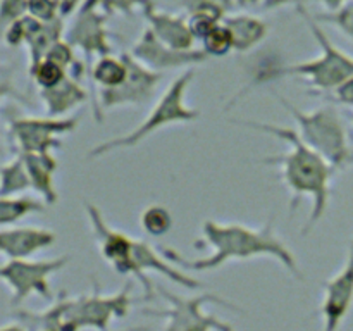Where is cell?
<instances>
[{
	"label": "cell",
	"mask_w": 353,
	"mask_h": 331,
	"mask_svg": "<svg viewBox=\"0 0 353 331\" xmlns=\"http://www.w3.org/2000/svg\"><path fill=\"white\" fill-rule=\"evenodd\" d=\"M40 99L45 107V116L48 117H68L71 110L85 102H92V92L81 85V81L72 78L71 74L59 83L57 86L48 90H40Z\"/></svg>",
	"instance_id": "cell-18"
},
{
	"label": "cell",
	"mask_w": 353,
	"mask_h": 331,
	"mask_svg": "<svg viewBox=\"0 0 353 331\" xmlns=\"http://www.w3.org/2000/svg\"><path fill=\"white\" fill-rule=\"evenodd\" d=\"M293 0H264L262 3V9L264 10H271V9H279V7H285L288 3H292Z\"/></svg>",
	"instance_id": "cell-36"
},
{
	"label": "cell",
	"mask_w": 353,
	"mask_h": 331,
	"mask_svg": "<svg viewBox=\"0 0 353 331\" xmlns=\"http://www.w3.org/2000/svg\"><path fill=\"white\" fill-rule=\"evenodd\" d=\"M86 216H88L90 228L99 243L102 257L123 276H133L138 278L137 265L133 261L134 238L119 230H114L103 219V214L95 203L85 202Z\"/></svg>",
	"instance_id": "cell-12"
},
{
	"label": "cell",
	"mask_w": 353,
	"mask_h": 331,
	"mask_svg": "<svg viewBox=\"0 0 353 331\" xmlns=\"http://www.w3.org/2000/svg\"><path fill=\"white\" fill-rule=\"evenodd\" d=\"M186 19H188L190 30H192L193 37L200 41H202L214 28H217L221 24V21L214 19V17L210 16H186Z\"/></svg>",
	"instance_id": "cell-33"
},
{
	"label": "cell",
	"mask_w": 353,
	"mask_h": 331,
	"mask_svg": "<svg viewBox=\"0 0 353 331\" xmlns=\"http://www.w3.org/2000/svg\"><path fill=\"white\" fill-rule=\"evenodd\" d=\"M202 48L210 57H224L233 50V37L231 31L223 23L214 28L202 40Z\"/></svg>",
	"instance_id": "cell-28"
},
{
	"label": "cell",
	"mask_w": 353,
	"mask_h": 331,
	"mask_svg": "<svg viewBox=\"0 0 353 331\" xmlns=\"http://www.w3.org/2000/svg\"><path fill=\"white\" fill-rule=\"evenodd\" d=\"M279 102L295 119L303 143L319 152L336 169L348 166L352 148L348 147L347 130L336 107L323 106L312 112H303L283 97H279Z\"/></svg>",
	"instance_id": "cell-6"
},
{
	"label": "cell",
	"mask_w": 353,
	"mask_h": 331,
	"mask_svg": "<svg viewBox=\"0 0 353 331\" xmlns=\"http://www.w3.org/2000/svg\"><path fill=\"white\" fill-rule=\"evenodd\" d=\"M131 55L148 69L157 72L174 71L181 68H193L196 64L209 61L210 55L203 48L192 50H174L162 43L150 28H145L140 40L131 48Z\"/></svg>",
	"instance_id": "cell-13"
},
{
	"label": "cell",
	"mask_w": 353,
	"mask_h": 331,
	"mask_svg": "<svg viewBox=\"0 0 353 331\" xmlns=\"http://www.w3.org/2000/svg\"><path fill=\"white\" fill-rule=\"evenodd\" d=\"M193 78H195L193 68L185 69L178 78L172 79L169 88L165 90L161 95V99L155 102V106L152 107L148 116L145 117L134 130H131L128 134H123V137H116L112 138V140L102 141V143H99L97 147H93L86 157L99 159L102 157V155L110 154V152L137 147V145L141 143L145 138H148L152 133L162 130V128L171 126V124L176 123H192V121L199 119L200 110L192 109V107L186 106L185 102L186 90H188Z\"/></svg>",
	"instance_id": "cell-5"
},
{
	"label": "cell",
	"mask_w": 353,
	"mask_h": 331,
	"mask_svg": "<svg viewBox=\"0 0 353 331\" xmlns=\"http://www.w3.org/2000/svg\"><path fill=\"white\" fill-rule=\"evenodd\" d=\"M317 23H330L333 26H336L338 30L343 34H347L348 38L353 40V0L345 3L343 7H340L338 10L333 12H323V14H314Z\"/></svg>",
	"instance_id": "cell-29"
},
{
	"label": "cell",
	"mask_w": 353,
	"mask_h": 331,
	"mask_svg": "<svg viewBox=\"0 0 353 331\" xmlns=\"http://www.w3.org/2000/svg\"><path fill=\"white\" fill-rule=\"evenodd\" d=\"M102 0H85L81 6V9H99Z\"/></svg>",
	"instance_id": "cell-38"
},
{
	"label": "cell",
	"mask_w": 353,
	"mask_h": 331,
	"mask_svg": "<svg viewBox=\"0 0 353 331\" xmlns=\"http://www.w3.org/2000/svg\"><path fill=\"white\" fill-rule=\"evenodd\" d=\"M28 14L43 23L61 17V0H28Z\"/></svg>",
	"instance_id": "cell-30"
},
{
	"label": "cell",
	"mask_w": 353,
	"mask_h": 331,
	"mask_svg": "<svg viewBox=\"0 0 353 331\" xmlns=\"http://www.w3.org/2000/svg\"><path fill=\"white\" fill-rule=\"evenodd\" d=\"M133 261L137 265L138 271V281L143 286V300L150 302L152 299H155L154 285H152L150 278L147 276V271H155L159 274L165 276L168 279H171L176 285L183 286L186 290H200L203 288V283L200 279L188 276L186 272L179 271L178 268H174L172 264H169L171 261H165V257L162 254H159L155 250V247H152L150 243H147L145 240H137L134 238V247H133Z\"/></svg>",
	"instance_id": "cell-15"
},
{
	"label": "cell",
	"mask_w": 353,
	"mask_h": 331,
	"mask_svg": "<svg viewBox=\"0 0 353 331\" xmlns=\"http://www.w3.org/2000/svg\"><path fill=\"white\" fill-rule=\"evenodd\" d=\"M45 209H47V202L43 199H37L26 193L0 197V226H14L23 217L45 212Z\"/></svg>",
	"instance_id": "cell-21"
},
{
	"label": "cell",
	"mask_w": 353,
	"mask_h": 331,
	"mask_svg": "<svg viewBox=\"0 0 353 331\" xmlns=\"http://www.w3.org/2000/svg\"><path fill=\"white\" fill-rule=\"evenodd\" d=\"M121 57L126 61L128 78L116 88H100L99 106L102 110L116 109L121 106H143L148 103L157 93L164 72H157L148 69L140 61L131 55V52H124Z\"/></svg>",
	"instance_id": "cell-10"
},
{
	"label": "cell",
	"mask_w": 353,
	"mask_h": 331,
	"mask_svg": "<svg viewBox=\"0 0 353 331\" xmlns=\"http://www.w3.org/2000/svg\"><path fill=\"white\" fill-rule=\"evenodd\" d=\"M202 234L205 243L212 247V254L207 257L192 261L172 247H161V254L179 268L193 272L214 271L223 268L230 261H247V259L268 255L276 259L293 278L305 281L296 257L278 237L272 219H269L261 228H248L240 223L224 224L207 219L202 223Z\"/></svg>",
	"instance_id": "cell-1"
},
{
	"label": "cell",
	"mask_w": 353,
	"mask_h": 331,
	"mask_svg": "<svg viewBox=\"0 0 353 331\" xmlns=\"http://www.w3.org/2000/svg\"><path fill=\"white\" fill-rule=\"evenodd\" d=\"M37 331H61V330H57V328H52V326H43Z\"/></svg>",
	"instance_id": "cell-42"
},
{
	"label": "cell",
	"mask_w": 353,
	"mask_h": 331,
	"mask_svg": "<svg viewBox=\"0 0 353 331\" xmlns=\"http://www.w3.org/2000/svg\"><path fill=\"white\" fill-rule=\"evenodd\" d=\"M117 331H150V330H148L147 326H131V328H126V330H117Z\"/></svg>",
	"instance_id": "cell-41"
},
{
	"label": "cell",
	"mask_w": 353,
	"mask_h": 331,
	"mask_svg": "<svg viewBox=\"0 0 353 331\" xmlns=\"http://www.w3.org/2000/svg\"><path fill=\"white\" fill-rule=\"evenodd\" d=\"M330 93L333 102L341 103V106L347 107H353V76L345 83H341L340 86H336V88Z\"/></svg>",
	"instance_id": "cell-34"
},
{
	"label": "cell",
	"mask_w": 353,
	"mask_h": 331,
	"mask_svg": "<svg viewBox=\"0 0 353 331\" xmlns=\"http://www.w3.org/2000/svg\"><path fill=\"white\" fill-rule=\"evenodd\" d=\"M233 123L252 128L261 133H268L288 143L290 148L285 154L264 157L262 162L268 166H278L281 169L283 183L292 193V200H290L292 212H295L303 197H310L312 209H310L309 221L302 228V234H309L326 214L331 197V179L338 169L330 164L319 152L312 150L309 145L303 143L299 131L293 128L245 119H233Z\"/></svg>",
	"instance_id": "cell-2"
},
{
	"label": "cell",
	"mask_w": 353,
	"mask_h": 331,
	"mask_svg": "<svg viewBox=\"0 0 353 331\" xmlns=\"http://www.w3.org/2000/svg\"><path fill=\"white\" fill-rule=\"evenodd\" d=\"M92 283L93 290L90 293L68 297V293L62 290L48 309L41 310V312L16 310L14 316L34 331L43 326L57 328L61 331H107L114 319L126 317L130 314L131 305L137 302L131 297L133 283L126 281L123 288L112 295H103L95 279H92Z\"/></svg>",
	"instance_id": "cell-3"
},
{
	"label": "cell",
	"mask_w": 353,
	"mask_h": 331,
	"mask_svg": "<svg viewBox=\"0 0 353 331\" xmlns=\"http://www.w3.org/2000/svg\"><path fill=\"white\" fill-rule=\"evenodd\" d=\"M296 10L302 16V19L305 21L314 40L319 43L321 55L316 59H310V61L299 62V64L265 69L264 74L259 76L254 85H259L262 81L269 83L272 79L285 78V76H303L314 86L312 92H309L310 95L333 92L336 86H340L341 83H345L353 76V57L331 43V40L324 33L323 28L319 26L316 17L305 9L303 3H296Z\"/></svg>",
	"instance_id": "cell-4"
},
{
	"label": "cell",
	"mask_w": 353,
	"mask_h": 331,
	"mask_svg": "<svg viewBox=\"0 0 353 331\" xmlns=\"http://www.w3.org/2000/svg\"><path fill=\"white\" fill-rule=\"evenodd\" d=\"M236 2L240 3V6H255V3L259 2L264 3V0H236Z\"/></svg>",
	"instance_id": "cell-40"
},
{
	"label": "cell",
	"mask_w": 353,
	"mask_h": 331,
	"mask_svg": "<svg viewBox=\"0 0 353 331\" xmlns=\"http://www.w3.org/2000/svg\"><path fill=\"white\" fill-rule=\"evenodd\" d=\"M157 293L165 300V303H169L168 309H141V312L165 319V328L162 331H234L230 323L203 310V307L209 303H216L234 312H243V309L236 303L212 292L183 297L159 286Z\"/></svg>",
	"instance_id": "cell-7"
},
{
	"label": "cell",
	"mask_w": 353,
	"mask_h": 331,
	"mask_svg": "<svg viewBox=\"0 0 353 331\" xmlns=\"http://www.w3.org/2000/svg\"><path fill=\"white\" fill-rule=\"evenodd\" d=\"M79 116L68 117H12L7 124L10 140L17 154L24 152H54L62 148L59 137L72 133L78 128Z\"/></svg>",
	"instance_id": "cell-9"
},
{
	"label": "cell",
	"mask_w": 353,
	"mask_h": 331,
	"mask_svg": "<svg viewBox=\"0 0 353 331\" xmlns=\"http://www.w3.org/2000/svg\"><path fill=\"white\" fill-rule=\"evenodd\" d=\"M31 188L30 174L26 171L23 157L19 154L0 169V197H10L24 193Z\"/></svg>",
	"instance_id": "cell-23"
},
{
	"label": "cell",
	"mask_w": 353,
	"mask_h": 331,
	"mask_svg": "<svg viewBox=\"0 0 353 331\" xmlns=\"http://www.w3.org/2000/svg\"><path fill=\"white\" fill-rule=\"evenodd\" d=\"M353 164V150H352V154H350V162H348V166H352Z\"/></svg>",
	"instance_id": "cell-43"
},
{
	"label": "cell",
	"mask_w": 353,
	"mask_h": 331,
	"mask_svg": "<svg viewBox=\"0 0 353 331\" xmlns=\"http://www.w3.org/2000/svg\"><path fill=\"white\" fill-rule=\"evenodd\" d=\"M228 2H231V3H234V0H228Z\"/></svg>",
	"instance_id": "cell-44"
},
{
	"label": "cell",
	"mask_w": 353,
	"mask_h": 331,
	"mask_svg": "<svg viewBox=\"0 0 353 331\" xmlns=\"http://www.w3.org/2000/svg\"><path fill=\"white\" fill-rule=\"evenodd\" d=\"M64 19L65 17H57V19L50 21V23H43L41 30L28 41V55H30V64H28V71L31 68L38 64L40 61H43L45 55L48 54L52 47H54L57 41L62 40V34H64Z\"/></svg>",
	"instance_id": "cell-22"
},
{
	"label": "cell",
	"mask_w": 353,
	"mask_h": 331,
	"mask_svg": "<svg viewBox=\"0 0 353 331\" xmlns=\"http://www.w3.org/2000/svg\"><path fill=\"white\" fill-rule=\"evenodd\" d=\"M0 331H28V330L24 326H21V324L10 323V324H6V326H2V330Z\"/></svg>",
	"instance_id": "cell-39"
},
{
	"label": "cell",
	"mask_w": 353,
	"mask_h": 331,
	"mask_svg": "<svg viewBox=\"0 0 353 331\" xmlns=\"http://www.w3.org/2000/svg\"><path fill=\"white\" fill-rule=\"evenodd\" d=\"M109 17L100 9H79L65 34V40L74 48H79L85 55L88 79L97 59L112 55V45H110L112 34L105 28Z\"/></svg>",
	"instance_id": "cell-11"
},
{
	"label": "cell",
	"mask_w": 353,
	"mask_h": 331,
	"mask_svg": "<svg viewBox=\"0 0 353 331\" xmlns=\"http://www.w3.org/2000/svg\"><path fill=\"white\" fill-rule=\"evenodd\" d=\"M324 7L327 9V12H333V10H338L340 7H343L348 0H319Z\"/></svg>",
	"instance_id": "cell-37"
},
{
	"label": "cell",
	"mask_w": 353,
	"mask_h": 331,
	"mask_svg": "<svg viewBox=\"0 0 353 331\" xmlns=\"http://www.w3.org/2000/svg\"><path fill=\"white\" fill-rule=\"evenodd\" d=\"M353 305V238L348 245L343 268L324 283V299L321 305L323 331H338Z\"/></svg>",
	"instance_id": "cell-14"
},
{
	"label": "cell",
	"mask_w": 353,
	"mask_h": 331,
	"mask_svg": "<svg viewBox=\"0 0 353 331\" xmlns=\"http://www.w3.org/2000/svg\"><path fill=\"white\" fill-rule=\"evenodd\" d=\"M141 228L145 230V233L150 234V237H164L165 233H169V230L172 228V216L164 205H148L147 209L141 212Z\"/></svg>",
	"instance_id": "cell-26"
},
{
	"label": "cell",
	"mask_w": 353,
	"mask_h": 331,
	"mask_svg": "<svg viewBox=\"0 0 353 331\" xmlns=\"http://www.w3.org/2000/svg\"><path fill=\"white\" fill-rule=\"evenodd\" d=\"M147 0H102L99 9L103 10L107 16L123 14V16H133L134 7H141Z\"/></svg>",
	"instance_id": "cell-32"
},
{
	"label": "cell",
	"mask_w": 353,
	"mask_h": 331,
	"mask_svg": "<svg viewBox=\"0 0 353 331\" xmlns=\"http://www.w3.org/2000/svg\"><path fill=\"white\" fill-rule=\"evenodd\" d=\"M224 26L231 31L233 37V50L248 52L261 45L269 33V26L262 19L254 16H226L223 21Z\"/></svg>",
	"instance_id": "cell-20"
},
{
	"label": "cell",
	"mask_w": 353,
	"mask_h": 331,
	"mask_svg": "<svg viewBox=\"0 0 353 331\" xmlns=\"http://www.w3.org/2000/svg\"><path fill=\"white\" fill-rule=\"evenodd\" d=\"M26 14L28 0H2L0 2V21H2L3 30Z\"/></svg>",
	"instance_id": "cell-31"
},
{
	"label": "cell",
	"mask_w": 353,
	"mask_h": 331,
	"mask_svg": "<svg viewBox=\"0 0 353 331\" xmlns=\"http://www.w3.org/2000/svg\"><path fill=\"white\" fill-rule=\"evenodd\" d=\"M23 157L26 171L30 174L31 190L38 193L47 202V205H54L59 200V192L55 188L54 176L59 169V161L52 152H24L19 154Z\"/></svg>",
	"instance_id": "cell-19"
},
{
	"label": "cell",
	"mask_w": 353,
	"mask_h": 331,
	"mask_svg": "<svg viewBox=\"0 0 353 331\" xmlns=\"http://www.w3.org/2000/svg\"><path fill=\"white\" fill-rule=\"evenodd\" d=\"M71 255L64 254L54 259H9L0 268V279L10 288V302L19 305L31 295H40L45 300H54L50 290V276L64 269Z\"/></svg>",
	"instance_id": "cell-8"
},
{
	"label": "cell",
	"mask_w": 353,
	"mask_h": 331,
	"mask_svg": "<svg viewBox=\"0 0 353 331\" xmlns=\"http://www.w3.org/2000/svg\"><path fill=\"white\" fill-rule=\"evenodd\" d=\"M140 9L147 19L148 28L154 31V34L162 43L174 50H192L196 38L193 37L186 17L171 12H161L154 0H147Z\"/></svg>",
	"instance_id": "cell-16"
},
{
	"label": "cell",
	"mask_w": 353,
	"mask_h": 331,
	"mask_svg": "<svg viewBox=\"0 0 353 331\" xmlns=\"http://www.w3.org/2000/svg\"><path fill=\"white\" fill-rule=\"evenodd\" d=\"M57 234L47 228L6 226L0 230V252L7 259H30L55 243Z\"/></svg>",
	"instance_id": "cell-17"
},
{
	"label": "cell",
	"mask_w": 353,
	"mask_h": 331,
	"mask_svg": "<svg viewBox=\"0 0 353 331\" xmlns=\"http://www.w3.org/2000/svg\"><path fill=\"white\" fill-rule=\"evenodd\" d=\"M179 6L186 10L188 16H210L223 23L234 3L228 0H181Z\"/></svg>",
	"instance_id": "cell-27"
},
{
	"label": "cell",
	"mask_w": 353,
	"mask_h": 331,
	"mask_svg": "<svg viewBox=\"0 0 353 331\" xmlns=\"http://www.w3.org/2000/svg\"><path fill=\"white\" fill-rule=\"evenodd\" d=\"M41 26H43V21L26 14V16L19 17V19L14 21L12 24H9L3 30V41L12 48L28 45V41L41 30Z\"/></svg>",
	"instance_id": "cell-24"
},
{
	"label": "cell",
	"mask_w": 353,
	"mask_h": 331,
	"mask_svg": "<svg viewBox=\"0 0 353 331\" xmlns=\"http://www.w3.org/2000/svg\"><path fill=\"white\" fill-rule=\"evenodd\" d=\"M28 72H30V78L40 86V90L54 88V86H57L59 83H62L69 76L68 69L62 68L59 62L47 57H45L43 61L38 62V64L34 66V68H31Z\"/></svg>",
	"instance_id": "cell-25"
},
{
	"label": "cell",
	"mask_w": 353,
	"mask_h": 331,
	"mask_svg": "<svg viewBox=\"0 0 353 331\" xmlns=\"http://www.w3.org/2000/svg\"><path fill=\"white\" fill-rule=\"evenodd\" d=\"M85 0H61V16L69 17L81 9Z\"/></svg>",
	"instance_id": "cell-35"
}]
</instances>
